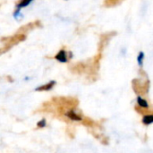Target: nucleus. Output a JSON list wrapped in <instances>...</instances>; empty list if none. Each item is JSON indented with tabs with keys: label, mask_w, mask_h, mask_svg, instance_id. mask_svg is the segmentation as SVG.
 Masks as SVG:
<instances>
[{
	"label": "nucleus",
	"mask_w": 153,
	"mask_h": 153,
	"mask_svg": "<svg viewBox=\"0 0 153 153\" xmlns=\"http://www.w3.org/2000/svg\"><path fill=\"white\" fill-rule=\"evenodd\" d=\"M25 39H26V35L24 33H19V34H15V35H13L12 37L4 38L2 40H6L5 45H8V46H10L12 48L13 45L24 40Z\"/></svg>",
	"instance_id": "nucleus-1"
},
{
	"label": "nucleus",
	"mask_w": 153,
	"mask_h": 153,
	"mask_svg": "<svg viewBox=\"0 0 153 153\" xmlns=\"http://www.w3.org/2000/svg\"><path fill=\"white\" fill-rule=\"evenodd\" d=\"M55 58L60 62V63H66L68 61V58H67V54L66 52L64 50V49H61L55 56Z\"/></svg>",
	"instance_id": "nucleus-2"
},
{
	"label": "nucleus",
	"mask_w": 153,
	"mask_h": 153,
	"mask_svg": "<svg viewBox=\"0 0 153 153\" xmlns=\"http://www.w3.org/2000/svg\"><path fill=\"white\" fill-rule=\"evenodd\" d=\"M55 85H56V82L55 81H50L47 84H43V85H41L39 87H37L35 89V91H50L51 89H53V87Z\"/></svg>",
	"instance_id": "nucleus-3"
},
{
	"label": "nucleus",
	"mask_w": 153,
	"mask_h": 153,
	"mask_svg": "<svg viewBox=\"0 0 153 153\" xmlns=\"http://www.w3.org/2000/svg\"><path fill=\"white\" fill-rule=\"evenodd\" d=\"M65 116L70 118L71 120H74V121H81L82 120V117L80 116H78L74 110H69L65 113Z\"/></svg>",
	"instance_id": "nucleus-4"
},
{
	"label": "nucleus",
	"mask_w": 153,
	"mask_h": 153,
	"mask_svg": "<svg viewBox=\"0 0 153 153\" xmlns=\"http://www.w3.org/2000/svg\"><path fill=\"white\" fill-rule=\"evenodd\" d=\"M32 1L33 0H21L20 3L16 5V10H20L21 11L22 8H24V7L28 6Z\"/></svg>",
	"instance_id": "nucleus-5"
},
{
	"label": "nucleus",
	"mask_w": 153,
	"mask_h": 153,
	"mask_svg": "<svg viewBox=\"0 0 153 153\" xmlns=\"http://www.w3.org/2000/svg\"><path fill=\"white\" fill-rule=\"evenodd\" d=\"M123 0H105L104 4L108 7H113L117 4H119Z\"/></svg>",
	"instance_id": "nucleus-6"
},
{
	"label": "nucleus",
	"mask_w": 153,
	"mask_h": 153,
	"mask_svg": "<svg viewBox=\"0 0 153 153\" xmlns=\"http://www.w3.org/2000/svg\"><path fill=\"white\" fill-rule=\"evenodd\" d=\"M137 103H138V105L141 106L142 108H149V105H148L147 100H143V99L142 97H140V96L137 97Z\"/></svg>",
	"instance_id": "nucleus-7"
},
{
	"label": "nucleus",
	"mask_w": 153,
	"mask_h": 153,
	"mask_svg": "<svg viewBox=\"0 0 153 153\" xmlns=\"http://www.w3.org/2000/svg\"><path fill=\"white\" fill-rule=\"evenodd\" d=\"M143 124H144V125H151V124H152L153 116H152V115H148V116L143 117Z\"/></svg>",
	"instance_id": "nucleus-8"
},
{
	"label": "nucleus",
	"mask_w": 153,
	"mask_h": 153,
	"mask_svg": "<svg viewBox=\"0 0 153 153\" xmlns=\"http://www.w3.org/2000/svg\"><path fill=\"white\" fill-rule=\"evenodd\" d=\"M143 60H144V53L143 51H141L138 54V56H137V62H138V65L140 66L143 65Z\"/></svg>",
	"instance_id": "nucleus-9"
},
{
	"label": "nucleus",
	"mask_w": 153,
	"mask_h": 153,
	"mask_svg": "<svg viewBox=\"0 0 153 153\" xmlns=\"http://www.w3.org/2000/svg\"><path fill=\"white\" fill-rule=\"evenodd\" d=\"M22 17V14L21 13V11H20V10H16V11L13 13V18H14L15 20H20Z\"/></svg>",
	"instance_id": "nucleus-10"
},
{
	"label": "nucleus",
	"mask_w": 153,
	"mask_h": 153,
	"mask_svg": "<svg viewBox=\"0 0 153 153\" xmlns=\"http://www.w3.org/2000/svg\"><path fill=\"white\" fill-rule=\"evenodd\" d=\"M46 120L43 118V119H41L39 122H38V124H37V126H38V127H40V128H43V127H45L46 126Z\"/></svg>",
	"instance_id": "nucleus-11"
}]
</instances>
